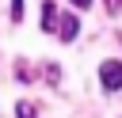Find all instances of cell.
I'll return each mask as SVG.
<instances>
[{"label": "cell", "mask_w": 122, "mask_h": 118, "mask_svg": "<svg viewBox=\"0 0 122 118\" xmlns=\"http://www.w3.org/2000/svg\"><path fill=\"white\" fill-rule=\"evenodd\" d=\"M53 27H57V4L46 0L42 4V30H53Z\"/></svg>", "instance_id": "cell-3"}, {"label": "cell", "mask_w": 122, "mask_h": 118, "mask_svg": "<svg viewBox=\"0 0 122 118\" xmlns=\"http://www.w3.org/2000/svg\"><path fill=\"white\" fill-rule=\"evenodd\" d=\"M76 30H80V27H76V15H61V23L53 27V34H61L65 42H72V38H76Z\"/></svg>", "instance_id": "cell-2"}, {"label": "cell", "mask_w": 122, "mask_h": 118, "mask_svg": "<svg viewBox=\"0 0 122 118\" xmlns=\"http://www.w3.org/2000/svg\"><path fill=\"white\" fill-rule=\"evenodd\" d=\"M15 114H19V118H38V110H34L27 99H23V103H15Z\"/></svg>", "instance_id": "cell-4"}, {"label": "cell", "mask_w": 122, "mask_h": 118, "mask_svg": "<svg viewBox=\"0 0 122 118\" xmlns=\"http://www.w3.org/2000/svg\"><path fill=\"white\" fill-rule=\"evenodd\" d=\"M107 8H111V11L118 15V11H122V0H107Z\"/></svg>", "instance_id": "cell-6"}, {"label": "cell", "mask_w": 122, "mask_h": 118, "mask_svg": "<svg viewBox=\"0 0 122 118\" xmlns=\"http://www.w3.org/2000/svg\"><path fill=\"white\" fill-rule=\"evenodd\" d=\"M72 8H92V0H72Z\"/></svg>", "instance_id": "cell-7"}, {"label": "cell", "mask_w": 122, "mask_h": 118, "mask_svg": "<svg viewBox=\"0 0 122 118\" xmlns=\"http://www.w3.org/2000/svg\"><path fill=\"white\" fill-rule=\"evenodd\" d=\"M99 80L107 91H118L122 88V61H103L99 65Z\"/></svg>", "instance_id": "cell-1"}, {"label": "cell", "mask_w": 122, "mask_h": 118, "mask_svg": "<svg viewBox=\"0 0 122 118\" xmlns=\"http://www.w3.org/2000/svg\"><path fill=\"white\" fill-rule=\"evenodd\" d=\"M11 19H15V23L23 19V0H11Z\"/></svg>", "instance_id": "cell-5"}]
</instances>
